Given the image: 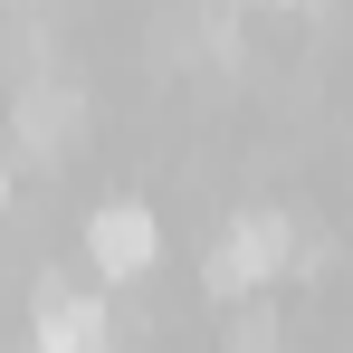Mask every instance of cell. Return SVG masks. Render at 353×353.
<instances>
[{
    "instance_id": "7a4b0ae2",
    "label": "cell",
    "mask_w": 353,
    "mask_h": 353,
    "mask_svg": "<svg viewBox=\"0 0 353 353\" xmlns=\"http://www.w3.org/2000/svg\"><path fill=\"white\" fill-rule=\"evenodd\" d=\"M86 258H96V277H143L153 258H163V230H153V210L143 201H105L96 220H86Z\"/></svg>"
},
{
    "instance_id": "5b68a950",
    "label": "cell",
    "mask_w": 353,
    "mask_h": 353,
    "mask_svg": "<svg viewBox=\"0 0 353 353\" xmlns=\"http://www.w3.org/2000/svg\"><path fill=\"white\" fill-rule=\"evenodd\" d=\"M230 353H277V315H268V305H248V315H239V334H230Z\"/></svg>"
},
{
    "instance_id": "277c9868",
    "label": "cell",
    "mask_w": 353,
    "mask_h": 353,
    "mask_svg": "<svg viewBox=\"0 0 353 353\" xmlns=\"http://www.w3.org/2000/svg\"><path fill=\"white\" fill-rule=\"evenodd\" d=\"M29 353H105V305L48 287V296H39V334H29Z\"/></svg>"
},
{
    "instance_id": "8992f818",
    "label": "cell",
    "mask_w": 353,
    "mask_h": 353,
    "mask_svg": "<svg viewBox=\"0 0 353 353\" xmlns=\"http://www.w3.org/2000/svg\"><path fill=\"white\" fill-rule=\"evenodd\" d=\"M268 10H296V0H268Z\"/></svg>"
},
{
    "instance_id": "6da1fadb",
    "label": "cell",
    "mask_w": 353,
    "mask_h": 353,
    "mask_svg": "<svg viewBox=\"0 0 353 353\" xmlns=\"http://www.w3.org/2000/svg\"><path fill=\"white\" fill-rule=\"evenodd\" d=\"M305 258H315V248H296L287 210H239L230 230L210 239L201 277H210V296H248V287H268L277 268H305Z\"/></svg>"
},
{
    "instance_id": "3957f363",
    "label": "cell",
    "mask_w": 353,
    "mask_h": 353,
    "mask_svg": "<svg viewBox=\"0 0 353 353\" xmlns=\"http://www.w3.org/2000/svg\"><path fill=\"white\" fill-rule=\"evenodd\" d=\"M77 124H86V96L67 77H19V153H58Z\"/></svg>"
}]
</instances>
